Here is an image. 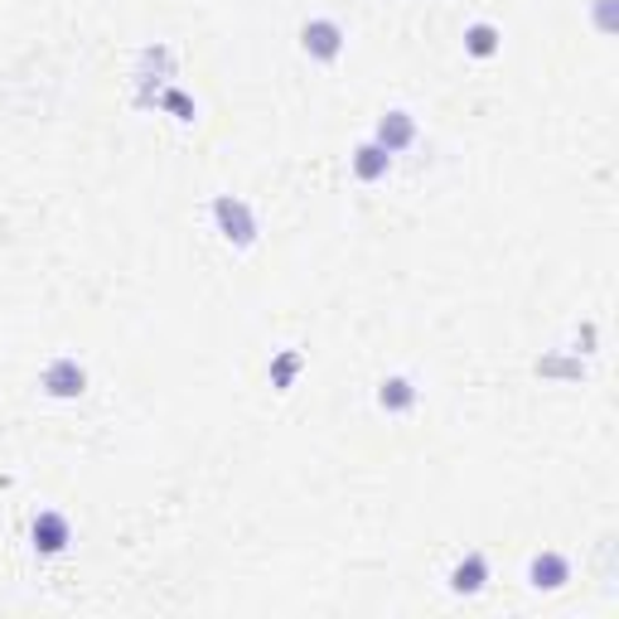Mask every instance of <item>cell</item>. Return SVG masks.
I'll use <instances>...</instances> for the list:
<instances>
[{
	"label": "cell",
	"instance_id": "cell-15",
	"mask_svg": "<svg viewBox=\"0 0 619 619\" xmlns=\"http://www.w3.org/2000/svg\"><path fill=\"white\" fill-rule=\"evenodd\" d=\"M610 10H615V0H596V24H600V34L615 30V16H610Z\"/></svg>",
	"mask_w": 619,
	"mask_h": 619
},
{
	"label": "cell",
	"instance_id": "cell-9",
	"mask_svg": "<svg viewBox=\"0 0 619 619\" xmlns=\"http://www.w3.org/2000/svg\"><path fill=\"white\" fill-rule=\"evenodd\" d=\"M392 165H398V155H388L373 136L359 141L353 155H349V169H353V179H359V184H383L392 175Z\"/></svg>",
	"mask_w": 619,
	"mask_h": 619
},
{
	"label": "cell",
	"instance_id": "cell-2",
	"mask_svg": "<svg viewBox=\"0 0 619 619\" xmlns=\"http://www.w3.org/2000/svg\"><path fill=\"white\" fill-rule=\"evenodd\" d=\"M87 368L78 363V353H54V359L44 363V373H39V392L54 402H78L87 398Z\"/></svg>",
	"mask_w": 619,
	"mask_h": 619
},
{
	"label": "cell",
	"instance_id": "cell-4",
	"mask_svg": "<svg viewBox=\"0 0 619 619\" xmlns=\"http://www.w3.org/2000/svg\"><path fill=\"white\" fill-rule=\"evenodd\" d=\"M349 49V30L334 16H310L300 24V54L314 63H339Z\"/></svg>",
	"mask_w": 619,
	"mask_h": 619
},
{
	"label": "cell",
	"instance_id": "cell-10",
	"mask_svg": "<svg viewBox=\"0 0 619 619\" xmlns=\"http://www.w3.org/2000/svg\"><path fill=\"white\" fill-rule=\"evenodd\" d=\"M416 402H421L416 378H406V373H388L383 383H378V412H388V416H406V412H416Z\"/></svg>",
	"mask_w": 619,
	"mask_h": 619
},
{
	"label": "cell",
	"instance_id": "cell-1",
	"mask_svg": "<svg viewBox=\"0 0 619 619\" xmlns=\"http://www.w3.org/2000/svg\"><path fill=\"white\" fill-rule=\"evenodd\" d=\"M208 218H214L218 237L233 247V252H252L257 247V214L252 204L243 199V194H214V204H208Z\"/></svg>",
	"mask_w": 619,
	"mask_h": 619
},
{
	"label": "cell",
	"instance_id": "cell-5",
	"mask_svg": "<svg viewBox=\"0 0 619 619\" xmlns=\"http://www.w3.org/2000/svg\"><path fill=\"white\" fill-rule=\"evenodd\" d=\"M571 576H576L571 557L557 551V547H543V551L528 557V586L537 590V596H557V590L571 586Z\"/></svg>",
	"mask_w": 619,
	"mask_h": 619
},
{
	"label": "cell",
	"instance_id": "cell-12",
	"mask_svg": "<svg viewBox=\"0 0 619 619\" xmlns=\"http://www.w3.org/2000/svg\"><path fill=\"white\" fill-rule=\"evenodd\" d=\"M300 368H306V353H300V349H276L271 363H267L271 388H276V392H291L296 378H300Z\"/></svg>",
	"mask_w": 619,
	"mask_h": 619
},
{
	"label": "cell",
	"instance_id": "cell-11",
	"mask_svg": "<svg viewBox=\"0 0 619 619\" xmlns=\"http://www.w3.org/2000/svg\"><path fill=\"white\" fill-rule=\"evenodd\" d=\"M465 54L470 59H498L504 54V30H498L494 20H474V24H465Z\"/></svg>",
	"mask_w": 619,
	"mask_h": 619
},
{
	"label": "cell",
	"instance_id": "cell-8",
	"mask_svg": "<svg viewBox=\"0 0 619 619\" xmlns=\"http://www.w3.org/2000/svg\"><path fill=\"white\" fill-rule=\"evenodd\" d=\"M416 136H421V126H416V116L406 112V107H388L383 116H378V126H373V141H378V146H383L388 155L412 151Z\"/></svg>",
	"mask_w": 619,
	"mask_h": 619
},
{
	"label": "cell",
	"instance_id": "cell-13",
	"mask_svg": "<svg viewBox=\"0 0 619 619\" xmlns=\"http://www.w3.org/2000/svg\"><path fill=\"white\" fill-rule=\"evenodd\" d=\"M155 107H161V112H169L179 126H194V122H199V102H194V92H184V87H175V83H169V87H161V97H155Z\"/></svg>",
	"mask_w": 619,
	"mask_h": 619
},
{
	"label": "cell",
	"instance_id": "cell-14",
	"mask_svg": "<svg viewBox=\"0 0 619 619\" xmlns=\"http://www.w3.org/2000/svg\"><path fill=\"white\" fill-rule=\"evenodd\" d=\"M537 373H547V378H581V353H571V359L551 353V359L537 363Z\"/></svg>",
	"mask_w": 619,
	"mask_h": 619
},
{
	"label": "cell",
	"instance_id": "cell-3",
	"mask_svg": "<svg viewBox=\"0 0 619 619\" xmlns=\"http://www.w3.org/2000/svg\"><path fill=\"white\" fill-rule=\"evenodd\" d=\"M169 78H175V49L155 39V44L141 49V63H136V107H155L161 87H169Z\"/></svg>",
	"mask_w": 619,
	"mask_h": 619
},
{
	"label": "cell",
	"instance_id": "cell-7",
	"mask_svg": "<svg viewBox=\"0 0 619 619\" xmlns=\"http://www.w3.org/2000/svg\"><path fill=\"white\" fill-rule=\"evenodd\" d=\"M489 581H494V566H489L484 551H465V557L445 571V590H451V596H465V600L484 596V586Z\"/></svg>",
	"mask_w": 619,
	"mask_h": 619
},
{
	"label": "cell",
	"instance_id": "cell-6",
	"mask_svg": "<svg viewBox=\"0 0 619 619\" xmlns=\"http://www.w3.org/2000/svg\"><path fill=\"white\" fill-rule=\"evenodd\" d=\"M30 547L39 557H63V551L73 547V518L59 508H39L30 523Z\"/></svg>",
	"mask_w": 619,
	"mask_h": 619
}]
</instances>
